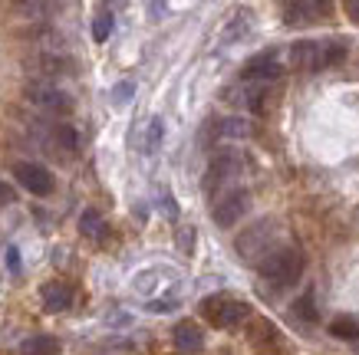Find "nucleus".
Wrapping results in <instances>:
<instances>
[{
    "mask_svg": "<svg viewBox=\"0 0 359 355\" xmlns=\"http://www.w3.org/2000/svg\"><path fill=\"white\" fill-rule=\"evenodd\" d=\"M201 312L211 319V326L234 329V326H241L250 316V306L241 300H228V296H208V300L201 302Z\"/></svg>",
    "mask_w": 359,
    "mask_h": 355,
    "instance_id": "39448f33",
    "label": "nucleus"
},
{
    "mask_svg": "<svg viewBox=\"0 0 359 355\" xmlns=\"http://www.w3.org/2000/svg\"><path fill=\"white\" fill-rule=\"evenodd\" d=\"M221 135L224 139H244V135H250V125L244 118H221Z\"/></svg>",
    "mask_w": 359,
    "mask_h": 355,
    "instance_id": "6ab92c4d",
    "label": "nucleus"
},
{
    "mask_svg": "<svg viewBox=\"0 0 359 355\" xmlns=\"http://www.w3.org/2000/svg\"><path fill=\"white\" fill-rule=\"evenodd\" d=\"M343 60H346V43L337 36L333 40H300L290 46V63L304 73H320V69L339 66Z\"/></svg>",
    "mask_w": 359,
    "mask_h": 355,
    "instance_id": "f03ea898",
    "label": "nucleus"
},
{
    "mask_svg": "<svg viewBox=\"0 0 359 355\" xmlns=\"http://www.w3.org/2000/svg\"><path fill=\"white\" fill-rule=\"evenodd\" d=\"M172 339H175V345H178L182 352H201V349H205V333H201L191 319H185V323L175 326Z\"/></svg>",
    "mask_w": 359,
    "mask_h": 355,
    "instance_id": "9b49d317",
    "label": "nucleus"
},
{
    "mask_svg": "<svg viewBox=\"0 0 359 355\" xmlns=\"http://www.w3.org/2000/svg\"><path fill=\"white\" fill-rule=\"evenodd\" d=\"M280 224L273 217H261L257 224H250L244 234L234 240V250L244 263H257L261 267L264 260L271 257L273 250H280Z\"/></svg>",
    "mask_w": 359,
    "mask_h": 355,
    "instance_id": "f257e3e1",
    "label": "nucleus"
},
{
    "mask_svg": "<svg viewBox=\"0 0 359 355\" xmlns=\"http://www.w3.org/2000/svg\"><path fill=\"white\" fill-rule=\"evenodd\" d=\"M162 211H165L168 217H178V204H175V197H172L168 191L162 194Z\"/></svg>",
    "mask_w": 359,
    "mask_h": 355,
    "instance_id": "b1692460",
    "label": "nucleus"
},
{
    "mask_svg": "<svg viewBox=\"0 0 359 355\" xmlns=\"http://www.w3.org/2000/svg\"><path fill=\"white\" fill-rule=\"evenodd\" d=\"M330 335L333 339H346V342H359V323L353 316H339L330 323Z\"/></svg>",
    "mask_w": 359,
    "mask_h": 355,
    "instance_id": "4468645a",
    "label": "nucleus"
},
{
    "mask_svg": "<svg viewBox=\"0 0 359 355\" xmlns=\"http://www.w3.org/2000/svg\"><path fill=\"white\" fill-rule=\"evenodd\" d=\"M241 168H244V162H241V155H234V151H221V155L211 158L208 174H205V194L211 197V204H215L221 194H224V188L238 178Z\"/></svg>",
    "mask_w": 359,
    "mask_h": 355,
    "instance_id": "20e7f679",
    "label": "nucleus"
},
{
    "mask_svg": "<svg viewBox=\"0 0 359 355\" xmlns=\"http://www.w3.org/2000/svg\"><path fill=\"white\" fill-rule=\"evenodd\" d=\"M162 139H165V125H162V118L158 116H152L149 118V125H145V139H142V151L145 155H152L158 145H162Z\"/></svg>",
    "mask_w": 359,
    "mask_h": 355,
    "instance_id": "2eb2a0df",
    "label": "nucleus"
},
{
    "mask_svg": "<svg viewBox=\"0 0 359 355\" xmlns=\"http://www.w3.org/2000/svg\"><path fill=\"white\" fill-rule=\"evenodd\" d=\"M112 27H116V20H112V13H99L96 20H93V40L96 43H106L109 40Z\"/></svg>",
    "mask_w": 359,
    "mask_h": 355,
    "instance_id": "aec40b11",
    "label": "nucleus"
},
{
    "mask_svg": "<svg viewBox=\"0 0 359 355\" xmlns=\"http://www.w3.org/2000/svg\"><path fill=\"white\" fill-rule=\"evenodd\" d=\"M102 214H99L96 207H86V211H83V214H79V230H83V234L86 237H99L102 234Z\"/></svg>",
    "mask_w": 359,
    "mask_h": 355,
    "instance_id": "f3484780",
    "label": "nucleus"
},
{
    "mask_svg": "<svg viewBox=\"0 0 359 355\" xmlns=\"http://www.w3.org/2000/svg\"><path fill=\"white\" fill-rule=\"evenodd\" d=\"M13 178L30 194H36V197H46V194L53 191V174L46 172L40 162H17L13 165Z\"/></svg>",
    "mask_w": 359,
    "mask_h": 355,
    "instance_id": "0eeeda50",
    "label": "nucleus"
},
{
    "mask_svg": "<svg viewBox=\"0 0 359 355\" xmlns=\"http://www.w3.org/2000/svg\"><path fill=\"white\" fill-rule=\"evenodd\" d=\"M323 11H327V4H313V0H304V4H287V7H283V13H287V23H290V27H306V23H316Z\"/></svg>",
    "mask_w": 359,
    "mask_h": 355,
    "instance_id": "9d476101",
    "label": "nucleus"
},
{
    "mask_svg": "<svg viewBox=\"0 0 359 355\" xmlns=\"http://www.w3.org/2000/svg\"><path fill=\"white\" fill-rule=\"evenodd\" d=\"M13 201H17V194H13V188H11V184H4V181H0V207L13 204Z\"/></svg>",
    "mask_w": 359,
    "mask_h": 355,
    "instance_id": "5701e85b",
    "label": "nucleus"
},
{
    "mask_svg": "<svg viewBox=\"0 0 359 355\" xmlns=\"http://www.w3.org/2000/svg\"><path fill=\"white\" fill-rule=\"evenodd\" d=\"M304 267H306L304 253H300L297 247H287V244H283L280 250H273L271 257L261 263V277H264V283H267L273 293H280V290H287V286L300 283Z\"/></svg>",
    "mask_w": 359,
    "mask_h": 355,
    "instance_id": "7ed1b4c3",
    "label": "nucleus"
},
{
    "mask_svg": "<svg viewBox=\"0 0 359 355\" xmlns=\"http://www.w3.org/2000/svg\"><path fill=\"white\" fill-rule=\"evenodd\" d=\"M27 99H30L33 106L53 112V116H66V112L73 109V99L66 96L63 89H56V86H30L27 89Z\"/></svg>",
    "mask_w": 359,
    "mask_h": 355,
    "instance_id": "6e6552de",
    "label": "nucleus"
},
{
    "mask_svg": "<svg viewBox=\"0 0 359 355\" xmlns=\"http://www.w3.org/2000/svg\"><path fill=\"white\" fill-rule=\"evenodd\" d=\"M346 13H349V17H353V20L359 23V0H349V4H346Z\"/></svg>",
    "mask_w": 359,
    "mask_h": 355,
    "instance_id": "a878e982",
    "label": "nucleus"
},
{
    "mask_svg": "<svg viewBox=\"0 0 359 355\" xmlns=\"http://www.w3.org/2000/svg\"><path fill=\"white\" fill-rule=\"evenodd\" d=\"M294 316L304 319V323H316V319H320V316H316V306H313V290H306L304 296L294 302Z\"/></svg>",
    "mask_w": 359,
    "mask_h": 355,
    "instance_id": "a211bd4d",
    "label": "nucleus"
},
{
    "mask_svg": "<svg viewBox=\"0 0 359 355\" xmlns=\"http://www.w3.org/2000/svg\"><path fill=\"white\" fill-rule=\"evenodd\" d=\"M23 13H46L50 11V4H17Z\"/></svg>",
    "mask_w": 359,
    "mask_h": 355,
    "instance_id": "393cba45",
    "label": "nucleus"
},
{
    "mask_svg": "<svg viewBox=\"0 0 359 355\" xmlns=\"http://www.w3.org/2000/svg\"><path fill=\"white\" fill-rule=\"evenodd\" d=\"M191 244H195V230L188 227V230H182V234H178V247L185 250V253H191Z\"/></svg>",
    "mask_w": 359,
    "mask_h": 355,
    "instance_id": "4be33fe9",
    "label": "nucleus"
},
{
    "mask_svg": "<svg viewBox=\"0 0 359 355\" xmlns=\"http://www.w3.org/2000/svg\"><path fill=\"white\" fill-rule=\"evenodd\" d=\"M7 253H11V270H17V267H20V260H17V247H11Z\"/></svg>",
    "mask_w": 359,
    "mask_h": 355,
    "instance_id": "bb28decb",
    "label": "nucleus"
},
{
    "mask_svg": "<svg viewBox=\"0 0 359 355\" xmlns=\"http://www.w3.org/2000/svg\"><path fill=\"white\" fill-rule=\"evenodd\" d=\"M248 207H250V194L244 188H231L211 204V217H215L218 227H234L241 217L248 214Z\"/></svg>",
    "mask_w": 359,
    "mask_h": 355,
    "instance_id": "423d86ee",
    "label": "nucleus"
},
{
    "mask_svg": "<svg viewBox=\"0 0 359 355\" xmlns=\"http://www.w3.org/2000/svg\"><path fill=\"white\" fill-rule=\"evenodd\" d=\"M277 76H280V66H277V53L273 50H264V53H257L254 60L244 63V79L248 83H271Z\"/></svg>",
    "mask_w": 359,
    "mask_h": 355,
    "instance_id": "1a4fd4ad",
    "label": "nucleus"
},
{
    "mask_svg": "<svg viewBox=\"0 0 359 355\" xmlns=\"http://www.w3.org/2000/svg\"><path fill=\"white\" fill-rule=\"evenodd\" d=\"M135 96V83L132 79H122V83H116L112 86V106H129V99Z\"/></svg>",
    "mask_w": 359,
    "mask_h": 355,
    "instance_id": "412c9836",
    "label": "nucleus"
},
{
    "mask_svg": "<svg viewBox=\"0 0 359 355\" xmlns=\"http://www.w3.org/2000/svg\"><path fill=\"white\" fill-rule=\"evenodd\" d=\"M63 352V342L56 335H33L20 345V355H60Z\"/></svg>",
    "mask_w": 359,
    "mask_h": 355,
    "instance_id": "ddd939ff",
    "label": "nucleus"
},
{
    "mask_svg": "<svg viewBox=\"0 0 359 355\" xmlns=\"http://www.w3.org/2000/svg\"><path fill=\"white\" fill-rule=\"evenodd\" d=\"M40 300H43L46 312H63L73 306V290L66 283H46L43 290H40Z\"/></svg>",
    "mask_w": 359,
    "mask_h": 355,
    "instance_id": "f8f14e48",
    "label": "nucleus"
},
{
    "mask_svg": "<svg viewBox=\"0 0 359 355\" xmlns=\"http://www.w3.org/2000/svg\"><path fill=\"white\" fill-rule=\"evenodd\" d=\"M53 141H56V148H63V151L79 148L76 129H73V125H66V122H56V129H53Z\"/></svg>",
    "mask_w": 359,
    "mask_h": 355,
    "instance_id": "dca6fc26",
    "label": "nucleus"
}]
</instances>
